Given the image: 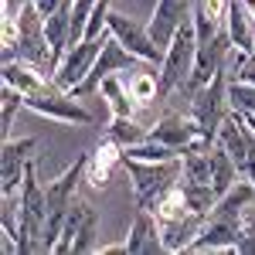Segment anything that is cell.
Returning <instances> with one entry per match:
<instances>
[{"label":"cell","instance_id":"6da1fadb","mask_svg":"<svg viewBox=\"0 0 255 255\" xmlns=\"http://www.w3.org/2000/svg\"><path fill=\"white\" fill-rule=\"evenodd\" d=\"M123 167H126V174H129L136 204L146 208V211H153L160 204V197L167 194L170 187H177L180 177H184L180 160H133V157H123Z\"/></svg>","mask_w":255,"mask_h":255},{"label":"cell","instance_id":"7a4b0ae2","mask_svg":"<svg viewBox=\"0 0 255 255\" xmlns=\"http://www.w3.org/2000/svg\"><path fill=\"white\" fill-rule=\"evenodd\" d=\"M48 221V194L38 177L34 160L27 163V174L20 184V218H17V249L20 255H38L41 252V235Z\"/></svg>","mask_w":255,"mask_h":255},{"label":"cell","instance_id":"3957f363","mask_svg":"<svg viewBox=\"0 0 255 255\" xmlns=\"http://www.w3.org/2000/svg\"><path fill=\"white\" fill-rule=\"evenodd\" d=\"M194 58H197V34H194V17H191L174 34V41L167 44L163 61H160V68H157L160 102L187 89V82L194 75Z\"/></svg>","mask_w":255,"mask_h":255},{"label":"cell","instance_id":"277c9868","mask_svg":"<svg viewBox=\"0 0 255 255\" xmlns=\"http://www.w3.org/2000/svg\"><path fill=\"white\" fill-rule=\"evenodd\" d=\"M20 38H17V58L27 61V65H34L44 79H55V68H58V61H55V51H51V41H48V27H44V14H41L38 7L27 0L24 7H20Z\"/></svg>","mask_w":255,"mask_h":255},{"label":"cell","instance_id":"5b68a950","mask_svg":"<svg viewBox=\"0 0 255 255\" xmlns=\"http://www.w3.org/2000/svg\"><path fill=\"white\" fill-rule=\"evenodd\" d=\"M228 82H232V72L225 68V72H218L208 85H201L194 96H191V102H187V113L197 119V126H201L211 139H218L221 123L228 119V113H232V102H228Z\"/></svg>","mask_w":255,"mask_h":255},{"label":"cell","instance_id":"8992f818","mask_svg":"<svg viewBox=\"0 0 255 255\" xmlns=\"http://www.w3.org/2000/svg\"><path fill=\"white\" fill-rule=\"evenodd\" d=\"M24 109H31L44 119H55V123H72V126H92L96 123L92 113L82 106V99L68 89H58L55 82H48L44 89L31 92V96H24Z\"/></svg>","mask_w":255,"mask_h":255},{"label":"cell","instance_id":"52a82bcc","mask_svg":"<svg viewBox=\"0 0 255 255\" xmlns=\"http://www.w3.org/2000/svg\"><path fill=\"white\" fill-rule=\"evenodd\" d=\"M143 65H146V61H139L133 51H126L113 34H106L102 48H99V58H96V65H92V72H89V75H85L72 92H75L79 99H89L92 92H99V85L109 79V75H119V72H136V68H143Z\"/></svg>","mask_w":255,"mask_h":255},{"label":"cell","instance_id":"ba28073f","mask_svg":"<svg viewBox=\"0 0 255 255\" xmlns=\"http://www.w3.org/2000/svg\"><path fill=\"white\" fill-rule=\"evenodd\" d=\"M106 31H109L126 51H133L139 61H146L150 68H160V61H163V48L150 38V27H146V24H139L136 17H129V14H123V10H109Z\"/></svg>","mask_w":255,"mask_h":255},{"label":"cell","instance_id":"9c48e42d","mask_svg":"<svg viewBox=\"0 0 255 255\" xmlns=\"http://www.w3.org/2000/svg\"><path fill=\"white\" fill-rule=\"evenodd\" d=\"M109 34V31H106ZM106 34H99V38H85V41H79L75 48H68L65 51V58L58 61V68H55V85L58 89H75L89 72H92V65H96V58H99V48H102V41H106Z\"/></svg>","mask_w":255,"mask_h":255},{"label":"cell","instance_id":"30bf717a","mask_svg":"<svg viewBox=\"0 0 255 255\" xmlns=\"http://www.w3.org/2000/svg\"><path fill=\"white\" fill-rule=\"evenodd\" d=\"M191 17H194V0H157V3H153V14L146 20L150 38L167 51V44L174 41V34Z\"/></svg>","mask_w":255,"mask_h":255},{"label":"cell","instance_id":"8fae6325","mask_svg":"<svg viewBox=\"0 0 255 255\" xmlns=\"http://www.w3.org/2000/svg\"><path fill=\"white\" fill-rule=\"evenodd\" d=\"M38 143L31 136H7L3 146H0V194H10V191H20L24 184V174H27V163H31V150Z\"/></svg>","mask_w":255,"mask_h":255},{"label":"cell","instance_id":"7c38bea8","mask_svg":"<svg viewBox=\"0 0 255 255\" xmlns=\"http://www.w3.org/2000/svg\"><path fill=\"white\" fill-rule=\"evenodd\" d=\"M126 242V255H160L167 252L163 249V232H160V218L146 208H139V215L133 218L129 225V235L123 238Z\"/></svg>","mask_w":255,"mask_h":255},{"label":"cell","instance_id":"4fadbf2b","mask_svg":"<svg viewBox=\"0 0 255 255\" xmlns=\"http://www.w3.org/2000/svg\"><path fill=\"white\" fill-rule=\"evenodd\" d=\"M126 157V150L119 146L116 139H102L96 150H89V167H85V184L92 187V191H106V184L113 180V170H116L119 163Z\"/></svg>","mask_w":255,"mask_h":255},{"label":"cell","instance_id":"5bb4252c","mask_svg":"<svg viewBox=\"0 0 255 255\" xmlns=\"http://www.w3.org/2000/svg\"><path fill=\"white\" fill-rule=\"evenodd\" d=\"M204 218H208V215H194V211H187V215H180V218L160 221L163 249H167V252H187L191 242L197 238V232H201V225H204Z\"/></svg>","mask_w":255,"mask_h":255},{"label":"cell","instance_id":"9a60e30c","mask_svg":"<svg viewBox=\"0 0 255 255\" xmlns=\"http://www.w3.org/2000/svg\"><path fill=\"white\" fill-rule=\"evenodd\" d=\"M225 27H228V34H232V44L252 58V48H255V17H252V10H249V3H245V0H232V3H228Z\"/></svg>","mask_w":255,"mask_h":255},{"label":"cell","instance_id":"2e32d148","mask_svg":"<svg viewBox=\"0 0 255 255\" xmlns=\"http://www.w3.org/2000/svg\"><path fill=\"white\" fill-rule=\"evenodd\" d=\"M99 96L106 99L109 113L113 116H139V102L129 92V82H126V72L119 75H109V79L99 85Z\"/></svg>","mask_w":255,"mask_h":255},{"label":"cell","instance_id":"e0dca14e","mask_svg":"<svg viewBox=\"0 0 255 255\" xmlns=\"http://www.w3.org/2000/svg\"><path fill=\"white\" fill-rule=\"evenodd\" d=\"M0 75H3V85H14L17 92H24V96H31V92H38V89H44L51 79H44L34 65H27V61L20 58H10L0 65Z\"/></svg>","mask_w":255,"mask_h":255},{"label":"cell","instance_id":"ac0fdd59","mask_svg":"<svg viewBox=\"0 0 255 255\" xmlns=\"http://www.w3.org/2000/svg\"><path fill=\"white\" fill-rule=\"evenodd\" d=\"M238 177H242V170H238V163L232 160V153L221 146V143H211V187L218 191V197L225 194L232 184H235Z\"/></svg>","mask_w":255,"mask_h":255},{"label":"cell","instance_id":"d6986e66","mask_svg":"<svg viewBox=\"0 0 255 255\" xmlns=\"http://www.w3.org/2000/svg\"><path fill=\"white\" fill-rule=\"evenodd\" d=\"M106 136L116 139L119 146L126 150V146H136V143H143V139L150 136V126H143L139 116H113L109 129H106Z\"/></svg>","mask_w":255,"mask_h":255},{"label":"cell","instance_id":"ffe728a7","mask_svg":"<svg viewBox=\"0 0 255 255\" xmlns=\"http://www.w3.org/2000/svg\"><path fill=\"white\" fill-rule=\"evenodd\" d=\"M89 208H92V204H85V201H79V197H75V204L68 208L65 228H61V235H58V242H55L51 255H72V242H75V235H79L82 221H85V215H89Z\"/></svg>","mask_w":255,"mask_h":255},{"label":"cell","instance_id":"44dd1931","mask_svg":"<svg viewBox=\"0 0 255 255\" xmlns=\"http://www.w3.org/2000/svg\"><path fill=\"white\" fill-rule=\"evenodd\" d=\"M146 68H150V65H143V68H136V72H126L129 92H133V99L139 102V109L160 99V82H157V75H153V72H146Z\"/></svg>","mask_w":255,"mask_h":255},{"label":"cell","instance_id":"7402d4cb","mask_svg":"<svg viewBox=\"0 0 255 255\" xmlns=\"http://www.w3.org/2000/svg\"><path fill=\"white\" fill-rule=\"evenodd\" d=\"M180 191L187 197V208L194 215H211V208L218 204V191L211 184H197V180H180Z\"/></svg>","mask_w":255,"mask_h":255},{"label":"cell","instance_id":"603a6c76","mask_svg":"<svg viewBox=\"0 0 255 255\" xmlns=\"http://www.w3.org/2000/svg\"><path fill=\"white\" fill-rule=\"evenodd\" d=\"M85 252H99V211L96 208H89L79 235L72 242V255H85Z\"/></svg>","mask_w":255,"mask_h":255},{"label":"cell","instance_id":"cb8c5ba5","mask_svg":"<svg viewBox=\"0 0 255 255\" xmlns=\"http://www.w3.org/2000/svg\"><path fill=\"white\" fill-rule=\"evenodd\" d=\"M228 102H232L235 113L252 116V113H255V82L232 79V82H228Z\"/></svg>","mask_w":255,"mask_h":255},{"label":"cell","instance_id":"d4e9b609","mask_svg":"<svg viewBox=\"0 0 255 255\" xmlns=\"http://www.w3.org/2000/svg\"><path fill=\"white\" fill-rule=\"evenodd\" d=\"M191 208H187V197H184V191H180V184L177 187H170L167 194L160 197V204L153 208V215L160 218V221H170V218H180V215H187Z\"/></svg>","mask_w":255,"mask_h":255},{"label":"cell","instance_id":"484cf974","mask_svg":"<svg viewBox=\"0 0 255 255\" xmlns=\"http://www.w3.org/2000/svg\"><path fill=\"white\" fill-rule=\"evenodd\" d=\"M20 109H24V92H17L14 85H3V113H0V133H3V139L10 136V126H14Z\"/></svg>","mask_w":255,"mask_h":255},{"label":"cell","instance_id":"4316f807","mask_svg":"<svg viewBox=\"0 0 255 255\" xmlns=\"http://www.w3.org/2000/svg\"><path fill=\"white\" fill-rule=\"evenodd\" d=\"M242 255H255V201L242 211V221H238V249Z\"/></svg>","mask_w":255,"mask_h":255},{"label":"cell","instance_id":"83f0119b","mask_svg":"<svg viewBox=\"0 0 255 255\" xmlns=\"http://www.w3.org/2000/svg\"><path fill=\"white\" fill-rule=\"evenodd\" d=\"M34 7H38L44 17H51L55 10H61V7H68V3H75V0H31Z\"/></svg>","mask_w":255,"mask_h":255},{"label":"cell","instance_id":"f1b7e54d","mask_svg":"<svg viewBox=\"0 0 255 255\" xmlns=\"http://www.w3.org/2000/svg\"><path fill=\"white\" fill-rule=\"evenodd\" d=\"M245 123H249V129H252V136H255V113H252V116H245Z\"/></svg>","mask_w":255,"mask_h":255},{"label":"cell","instance_id":"f546056e","mask_svg":"<svg viewBox=\"0 0 255 255\" xmlns=\"http://www.w3.org/2000/svg\"><path fill=\"white\" fill-rule=\"evenodd\" d=\"M245 3H249V10H252V17H255V0H245Z\"/></svg>","mask_w":255,"mask_h":255}]
</instances>
